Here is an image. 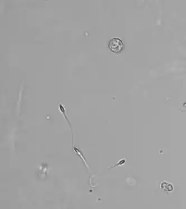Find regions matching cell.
Returning <instances> with one entry per match:
<instances>
[{"instance_id":"cell-2","label":"cell","mask_w":186,"mask_h":209,"mask_svg":"<svg viewBox=\"0 0 186 209\" xmlns=\"http://www.w3.org/2000/svg\"><path fill=\"white\" fill-rule=\"evenodd\" d=\"M125 160L123 159V160L120 161L119 162H118L117 164H116L115 166H112V167H111L109 168V169H111V168H113L114 167H116V166H121V165H122V164H124V163H125Z\"/></svg>"},{"instance_id":"cell-1","label":"cell","mask_w":186,"mask_h":209,"mask_svg":"<svg viewBox=\"0 0 186 209\" xmlns=\"http://www.w3.org/2000/svg\"><path fill=\"white\" fill-rule=\"evenodd\" d=\"M110 50L112 52L118 53L120 52L123 48V41L119 38H113L111 39L108 45Z\"/></svg>"}]
</instances>
